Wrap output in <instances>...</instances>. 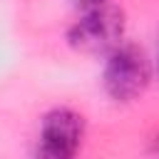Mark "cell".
Returning a JSON list of instances; mask_svg holds the SVG:
<instances>
[{
  "label": "cell",
  "instance_id": "obj_1",
  "mask_svg": "<svg viewBox=\"0 0 159 159\" xmlns=\"http://www.w3.org/2000/svg\"><path fill=\"white\" fill-rule=\"evenodd\" d=\"M102 80L107 94L114 102H132L147 89L152 80V65L144 50L137 45H117L109 50Z\"/></svg>",
  "mask_w": 159,
  "mask_h": 159
},
{
  "label": "cell",
  "instance_id": "obj_2",
  "mask_svg": "<svg viewBox=\"0 0 159 159\" xmlns=\"http://www.w3.org/2000/svg\"><path fill=\"white\" fill-rule=\"evenodd\" d=\"M124 35V15L117 7H97L87 10L70 30H67V42L72 50L84 52V55H99L109 52L122 42Z\"/></svg>",
  "mask_w": 159,
  "mask_h": 159
},
{
  "label": "cell",
  "instance_id": "obj_3",
  "mask_svg": "<svg viewBox=\"0 0 159 159\" xmlns=\"http://www.w3.org/2000/svg\"><path fill=\"white\" fill-rule=\"evenodd\" d=\"M84 134V122L72 109H52L42 119L40 129V154L50 159H67L80 149Z\"/></svg>",
  "mask_w": 159,
  "mask_h": 159
},
{
  "label": "cell",
  "instance_id": "obj_4",
  "mask_svg": "<svg viewBox=\"0 0 159 159\" xmlns=\"http://www.w3.org/2000/svg\"><path fill=\"white\" fill-rule=\"evenodd\" d=\"M82 10H97V7H102V5H107V0H75Z\"/></svg>",
  "mask_w": 159,
  "mask_h": 159
},
{
  "label": "cell",
  "instance_id": "obj_5",
  "mask_svg": "<svg viewBox=\"0 0 159 159\" xmlns=\"http://www.w3.org/2000/svg\"><path fill=\"white\" fill-rule=\"evenodd\" d=\"M157 70H159V45H157Z\"/></svg>",
  "mask_w": 159,
  "mask_h": 159
},
{
  "label": "cell",
  "instance_id": "obj_6",
  "mask_svg": "<svg viewBox=\"0 0 159 159\" xmlns=\"http://www.w3.org/2000/svg\"><path fill=\"white\" fill-rule=\"evenodd\" d=\"M157 152H159V142H157Z\"/></svg>",
  "mask_w": 159,
  "mask_h": 159
}]
</instances>
